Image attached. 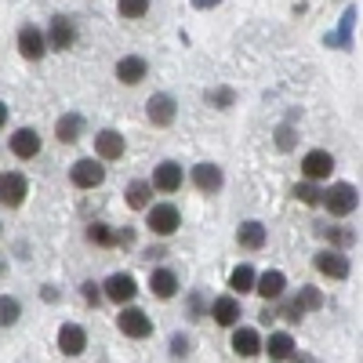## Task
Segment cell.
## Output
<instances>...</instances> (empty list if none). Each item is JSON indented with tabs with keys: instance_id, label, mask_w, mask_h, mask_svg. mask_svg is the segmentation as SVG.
Listing matches in <instances>:
<instances>
[{
	"instance_id": "6da1fadb",
	"label": "cell",
	"mask_w": 363,
	"mask_h": 363,
	"mask_svg": "<svg viewBox=\"0 0 363 363\" xmlns=\"http://www.w3.org/2000/svg\"><path fill=\"white\" fill-rule=\"evenodd\" d=\"M320 203H327L330 215L345 218V215H352V211L359 207V193H356V186H349V182H338V186H330V189L320 196Z\"/></svg>"
},
{
	"instance_id": "7a4b0ae2",
	"label": "cell",
	"mask_w": 363,
	"mask_h": 363,
	"mask_svg": "<svg viewBox=\"0 0 363 363\" xmlns=\"http://www.w3.org/2000/svg\"><path fill=\"white\" fill-rule=\"evenodd\" d=\"M69 178H73L77 189H99L102 182H106V167H102L95 157H87V160H77V164L69 167Z\"/></svg>"
},
{
	"instance_id": "3957f363",
	"label": "cell",
	"mask_w": 363,
	"mask_h": 363,
	"mask_svg": "<svg viewBox=\"0 0 363 363\" xmlns=\"http://www.w3.org/2000/svg\"><path fill=\"white\" fill-rule=\"evenodd\" d=\"M145 211H149V229H153L157 236H171V233H178L182 215H178V207H174V203H157V207H145Z\"/></svg>"
},
{
	"instance_id": "277c9868",
	"label": "cell",
	"mask_w": 363,
	"mask_h": 363,
	"mask_svg": "<svg viewBox=\"0 0 363 363\" xmlns=\"http://www.w3.org/2000/svg\"><path fill=\"white\" fill-rule=\"evenodd\" d=\"M116 327L124 330L128 338H149V335H153V320H149L142 309H124L116 316Z\"/></svg>"
},
{
	"instance_id": "5b68a950",
	"label": "cell",
	"mask_w": 363,
	"mask_h": 363,
	"mask_svg": "<svg viewBox=\"0 0 363 363\" xmlns=\"http://www.w3.org/2000/svg\"><path fill=\"white\" fill-rule=\"evenodd\" d=\"M330 171H335V157H330L327 149H313V153H306V160H301V174L309 182H323Z\"/></svg>"
},
{
	"instance_id": "8992f818",
	"label": "cell",
	"mask_w": 363,
	"mask_h": 363,
	"mask_svg": "<svg viewBox=\"0 0 363 363\" xmlns=\"http://www.w3.org/2000/svg\"><path fill=\"white\" fill-rule=\"evenodd\" d=\"M316 269L323 272V277H330V280H345L352 272V265H349V258L342 251H320L316 255Z\"/></svg>"
},
{
	"instance_id": "52a82bcc",
	"label": "cell",
	"mask_w": 363,
	"mask_h": 363,
	"mask_svg": "<svg viewBox=\"0 0 363 363\" xmlns=\"http://www.w3.org/2000/svg\"><path fill=\"white\" fill-rule=\"evenodd\" d=\"M29 186H26V178L18 171H8V174H0V203H8V207H18L26 200Z\"/></svg>"
},
{
	"instance_id": "ba28073f",
	"label": "cell",
	"mask_w": 363,
	"mask_h": 363,
	"mask_svg": "<svg viewBox=\"0 0 363 363\" xmlns=\"http://www.w3.org/2000/svg\"><path fill=\"white\" fill-rule=\"evenodd\" d=\"M138 294V284L128 277V272H113V277L106 280V298L116 301V306H124V301H131Z\"/></svg>"
},
{
	"instance_id": "9c48e42d",
	"label": "cell",
	"mask_w": 363,
	"mask_h": 363,
	"mask_svg": "<svg viewBox=\"0 0 363 363\" xmlns=\"http://www.w3.org/2000/svg\"><path fill=\"white\" fill-rule=\"evenodd\" d=\"M11 153H15L18 160H33V157L40 153V135H37L33 128H18V131L11 135Z\"/></svg>"
},
{
	"instance_id": "30bf717a",
	"label": "cell",
	"mask_w": 363,
	"mask_h": 363,
	"mask_svg": "<svg viewBox=\"0 0 363 363\" xmlns=\"http://www.w3.org/2000/svg\"><path fill=\"white\" fill-rule=\"evenodd\" d=\"M145 113H149V120H153L157 128H167V124H174L178 106H174V99H171V95H153V99L145 102Z\"/></svg>"
},
{
	"instance_id": "8fae6325",
	"label": "cell",
	"mask_w": 363,
	"mask_h": 363,
	"mask_svg": "<svg viewBox=\"0 0 363 363\" xmlns=\"http://www.w3.org/2000/svg\"><path fill=\"white\" fill-rule=\"evenodd\" d=\"M255 291L265 298V301H277L284 291H287V277L280 269H269V272H262V277H255Z\"/></svg>"
},
{
	"instance_id": "7c38bea8",
	"label": "cell",
	"mask_w": 363,
	"mask_h": 363,
	"mask_svg": "<svg viewBox=\"0 0 363 363\" xmlns=\"http://www.w3.org/2000/svg\"><path fill=\"white\" fill-rule=\"evenodd\" d=\"M145 73H149V62H145V58H138V55H124L116 62V80L120 84H142Z\"/></svg>"
},
{
	"instance_id": "4fadbf2b",
	"label": "cell",
	"mask_w": 363,
	"mask_h": 363,
	"mask_svg": "<svg viewBox=\"0 0 363 363\" xmlns=\"http://www.w3.org/2000/svg\"><path fill=\"white\" fill-rule=\"evenodd\" d=\"M153 189H160V193H178L182 189V167L174 160H164L153 171Z\"/></svg>"
},
{
	"instance_id": "5bb4252c",
	"label": "cell",
	"mask_w": 363,
	"mask_h": 363,
	"mask_svg": "<svg viewBox=\"0 0 363 363\" xmlns=\"http://www.w3.org/2000/svg\"><path fill=\"white\" fill-rule=\"evenodd\" d=\"M95 153L102 160H120L124 157V135L120 131H99L95 135Z\"/></svg>"
},
{
	"instance_id": "9a60e30c",
	"label": "cell",
	"mask_w": 363,
	"mask_h": 363,
	"mask_svg": "<svg viewBox=\"0 0 363 363\" xmlns=\"http://www.w3.org/2000/svg\"><path fill=\"white\" fill-rule=\"evenodd\" d=\"M58 349H62L66 356H80V352L87 349V335H84V327L66 323L62 330H58Z\"/></svg>"
},
{
	"instance_id": "2e32d148",
	"label": "cell",
	"mask_w": 363,
	"mask_h": 363,
	"mask_svg": "<svg viewBox=\"0 0 363 363\" xmlns=\"http://www.w3.org/2000/svg\"><path fill=\"white\" fill-rule=\"evenodd\" d=\"M193 182L200 193H218L222 189V167L218 164H196L193 167Z\"/></svg>"
},
{
	"instance_id": "e0dca14e",
	"label": "cell",
	"mask_w": 363,
	"mask_h": 363,
	"mask_svg": "<svg viewBox=\"0 0 363 363\" xmlns=\"http://www.w3.org/2000/svg\"><path fill=\"white\" fill-rule=\"evenodd\" d=\"M18 51H22V58H44V33L37 26H26L22 33H18Z\"/></svg>"
},
{
	"instance_id": "ac0fdd59",
	"label": "cell",
	"mask_w": 363,
	"mask_h": 363,
	"mask_svg": "<svg viewBox=\"0 0 363 363\" xmlns=\"http://www.w3.org/2000/svg\"><path fill=\"white\" fill-rule=\"evenodd\" d=\"M73 40H77V29H73V22L69 18H51V48L55 51H69L73 48Z\"/></svg>"
},
{
	"instance_id": "d6986e66",
	"label": "cell",
	"mask_w": 363,
	"mask_h": 363,
	"mask_svg": "<svg viewBox=\"0 0 363 363\" xmlns=\"http://www.w3.org/2000/svg\"><path fill=\"white\" fill-rule=\"evenodd\" d=\"M233 352H236V356H258V352H262V338H258V330L240 327L236 335H233Z\"/></svg>"
},
{
	"instance_id": "ffe728a7",
	"label": "cell",
	"mask_w": 363,
	"mask_h": 363,
	"mask_svg": "<svg viewBox=\"0 0 363 363\" xmlns=\"http://www.w3.org/2000/svg\"><path fill=\"white\" fill-rule=\"evenodd\" d=\"M236 240H240V247H247V251H262L265 247V225L262 222H244L236 229Z\"/></svg>"
},
{
	"instance_id": "44dd1931",
	"label": "cell",
	"mask_w": 363,
	"mask_h": 363,
	"mask_svg": "<svg viewBox=\"0 0 363 363\" xmlns=\"http://www.w3.org/2000/svg\"><path fill=\"white\" fill-rule=\"evenodd\" d=\"M211 316H215V323H222V327H236L240 323V301L236 298H218L215 306H211Z\"/></svg>"
},
{
	"instance_id": "7402d4cb",
	"label": "cell",
	"mask_w": 363,
	"mask_h": 363,
	"mask_svg": "<svg viewBox=\"0 0 363 363\" xmlns=\"http://www.w3.org/2000/svg\"><path fill=\"white\" fill-rule=\"evenodd\" d=\"M80 131H84V120H80L77 113H66V116H58V124H55V135H58V142H62V145L77 142V138H80Z\"/></svg>"
},
{
	"instance_id": "603a6c76",
	"label": "cell",
	"mask_w": 363,
	"mask_h": 363,
	"mask_svg": "<svg viewBox=\"0 0 363 363\" xmlns=\"http://www.w3.org/2000/svg\"><path fill=\"white\" fill-rule=\"evenodd\" d=\"M149 287H153L157 298H174L178 294V277H174L171 269H157L153 280H149Z\"/></svg>"
},
{
	"instance_id": "cb8c5ba5",
	"label": "cell",
	"mask_w": 363,
	"mask_h": 363,
	"mask_svg": "<svg viewBox=\"0 0 363 363\" xmlns=\"http://www.w3.org/2000/svg\"><path fill=\"white\" fill-rule=\"evenodd\" d=\"M269 359H291L294 352V338L287 335V330H277V335H269Z\"/></svg>"
},
{
	"instance_id": "d4e9b609",
	"label": "cell",
	"mask_w": 363,
	"mask_h": 363,
	"mask_svg": "<svg viewBox=\"0 0 363 363\" xmlns=\"http://www.w3.org/2000/svg\"><path fill=\"white\" fill-rule=\"evenodd\" d=\"M124 196H128V207L145 211V207H149V200H153V186H149V182H131Z\"/></svg>"
},
{
	"instance_id": "484cf974",
	"label": "cell",
	"mask_w": 363,
	"mask_h": 363,
	"mask_svg": "<svg viewBox=\"0 0 363 363\" xmlns=\"http://www.w3.org/2000/svg\"><path fill=\"white\" fill-rule=\"evenodd\" d=\"M229 287H233L236 294L255 291V269H251V265H236V269L229 272Z\"/></svg>"
},
{
	"instance_id": "4316f807",
	"label": "cell",
	"mask_w": 363,
	"mask_h": 363,
	"mask_svg": "<svg viewBox=\"0 0 363 363\" xmlns=\"http://www.w3.org/2000/svg\"><path fill=\"white\" fill-rule=\"evenodd\" d=\"M352 26H356V8H349L345 11V18H342V29H338V33L335 37H327V44H349V33H352Z\"/></svg>"
},
{
	"instance_id": "83f0119b",
	"label": "cell",
	"mask_w": 363,
	"mask_h": 363,
	"mask_svg": "<svg viewBox=\"0 0 363 363\" xmlns=\"http://www.w3.org/2000/svg\"><path fill=\"white\" fill-rule=\"evenodd\" d=\"M18 313H22V306L15 298H0V327H11L18 320Z\"/></svg>"
},
{
	"instance_id": "f1b7e54d",
	"label": "cell",
	"mask_w": 363,
	"mask_h": 363,
	"mask_svg": "<svg viewBox=\"0 0 363 363\" xmlns=\"http://www.w3.org/2000/svg\"><path fill=\"white\" fill-rule=\"evenodd\" d=\"M87 240H91V244H99V247H109L113 244V229L95 222V225H87Z\"/></svg>"
},
{
	"instance_id": "f546056e",
	"label": "cell",
	"mask_w": 363,
	"mask_h": 363,
	"mask_svg": "<svg viewBox=\"0 0 363 363\" xmlns=\"http://www.w3.org/2000/svg\"><path fill=\"white\" fill-rule=\"evenodd\" d=\"M120 15H124V18H142L145 11H149V0H120Z\"/></svg>"
},
{
	"instance_id": "4dcf8cb0",
	"label": "cell",
	"mask_w": 363,
	"mask_h": 363,
	"mask_svg": "<svg viewBox=\"0 0 363 363\" xmlns=\"http://www.w3.org/2000/svg\"><path fill=\"white\" fill-rule=\"evenodd\" d=\"M294 301H298L301 309H320V306H323V294H320L316 287H301V294H298Z\"/></svg>"
},
{
	"instance_id": "1f68e13d",
	"label": "cell",
	"mask_w": 363,
	"mask_h": 363,
	"mask_svg": "<svg viewBox=\"0 0 363 363\" xmlns=\"http://www.w3.org/2000/svg\"><path fill=\"white\" fill-rule=\"evenodd\" d=\"M294 196H298V200H301V203H309V207H316V203H320V196H323V193H320V189H316V186H313V182H306V186H298V189H294Z\"/></svg>"
},
{
	"instance_id": "d6a6232c",
	"label": "cell",
	"mask_w": 363,
	"mask_h": 363,
	"mask_svg": "<svg viewBox=\"0 0 363 363\" xmlns=\"http://www.w3.org/2000/svg\"><path fill=\"white\" fill-rule=\"evenodd\" d=\"M320 233H323V236L330 240V244H342V247H345V244H352V240H356V236H352L349 229H330V225H323Z\"/></svg>"
},
{
	"instance_id": "836d02e7",
	"label": "cell",
	"mask_w": 363,
	"mask_h": 363,
	"mask_svg": "<svg viewBox=\"0 0 363 363\" xmlns=\"http://www.w3.org/2000/svg\"><path fill=\"white\" fill-rule=\"evenodd\" d=\"M207 99L215 106H233V91H225V87L222 91H207Z\"/></svg>"
},
{
	"instance_id": "e575fe53",
	"label": "cell",
	"mask_w": 363,
	"mask_h": 363,
	"mask_svg": "<svg viewBox=\"0 0 363 363\" xmlns=\"http://www.w3.org/2000/svg\"><path fill=\"white\" fill-rule=\"evenodd\" d=\"M284 316H287V320H291V323H298V320H301V316H306V309H301V306H298V301H294V298H291V301H287V306H284Z\"/></svg>"
},
{
	"instance_id": "d590c367",
	"label": "cell",
	"mask_w": 363,
	"mask_h": 363,
	"mask_svg": "<svg viewBox=\"0 0 363 363\" xmlns=\"http://www.w3.org/2000/svg\"><path fill=\"white\" fill-rule=\"evenodd\" d=\"M84 298L91 301V306H99V298H102V294H99V287H95V284H84Z\"/></svg>"
},
{
	"instance_id": "8d00e7d4",
	"label": "cell",
	"mask_w": 363,
	"mask_h": 363,
	"mask_svg": "<svg viewBox=\"0 0 363 363\" xmlns=\"http://www.w3.org/2000/svg\"><path fill=\"white\" fill-rule=\"evenodd\" d=\"M294 138H291V128H280V149H291Z\"/></svg>"
},
{
	"instance_id": "74e56055",
	"label": "cell",
	"mask_w": 363,
	"mask_h": 363,
	"mask_svg": "<svg viewBox=\"0 0 363 363\" xmlns=\"http://www.w3.org/2000/svg\"><path fill=\"white\" fill-rule=\"evenodd\" d=\"M222 0H193V8H200V11H207V8H218Z\"/></svg>"
},
{
	"instance_id": "f35d334b",
	"label": "cell",
	"mask_w": 363,
	"mask_h": 363,
	"mask_svg": "<svg viewBox=\"0 0 363 363\" xmlns=\"http://www.w3.org/2000/svg\"><path fill=\"white\" fill-rule=\"evenodd\" d=\"M171 342H174V345H171L174 352H186V349H189V342H186V338H182V335H174Z\"/></svg>"
},
{
	"instance_id": "ab89813d",
	"label": "cell",
	"mask_w": 363,
	"mask_h": 363,
	"mask_svg": "<svg viewBox=\"0 0 363 363\" xmlns=\"http://www.w3.org/2000/svg\"><path fill=\"white\" fill-rule=\"evenodd\" d=\"M4 124H8V106L0 102V128H4Z\"/></svg>"
},
{
	"instance_id": "60d3db41",
	"label": "cell",
	"mask_w": 363,
	"mask_h": 363,
	"mask_svg": "<svg viewBox=\"0 0 363 363\" xmlns=\"http://www.w3.org/2000/svg\"><path fill=\"white\" fill-rule=\"evenodd\" d=\"M291 359H294V363H313V359H306V356H294V352H291Z\"/></svg>"
},
{
	"instance_id": "b9f144b4",
	"label": "cell",
	"mask_w": 363,
	"mask_h": 363,
	"mask_svg": "<svg viewBox=\"0 0 363 363\" xmlns=\"http://www.w3.org/2000/svg\"><path fill=\"white\" fill-rule=\"evenodd\" d=\"M0 272H4V265H0Z\"/></svg>"
}]
</instances>
